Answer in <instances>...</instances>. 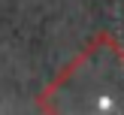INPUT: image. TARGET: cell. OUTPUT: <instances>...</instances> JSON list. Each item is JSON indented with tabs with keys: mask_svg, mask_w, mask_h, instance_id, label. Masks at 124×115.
Instances as JSON below:
<instances>
[{
	"mask_svg": "<svg viewBox=\"0 0 124 115\" xmlns=\"http://www.w3.org/2000/svg\"><path fill=\"white\" fill-rule=\"evenodd\" d=\"M36 109L46 115L124 112V46L106 30L94 33L39 91Z\"/></svg>",
	"mask_w": 124,
	"mask_h": 115,
	"instance_id": "6da1fadb",
	"label": "cell"
}]
</instances>
